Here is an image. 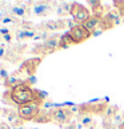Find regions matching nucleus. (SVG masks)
Here are the masks:
<instances>
[{
    "mask_svg": "<svg viewBox=\"0 0 124 129\" xmlns=\"http://www.w3.org/2000/svg\"><path fill=\"white\" fill-rule=\"evenodd\" d=\"M45 99H47L45 92L33 89L26 83L17 85V87L9 90H6L3 93V103L11 105V107H16V108L30 104V103H37L43 105Z\"/></svg>",
    "mask_w": 124,
    "mask_h": 129,
    "instance_id": "f257e3e1",
    "label": "nucleus"
},
{
    "mask_svg": "<svg viewBox=\"0 0 124 129\" xmlns=\"http://www.w3.org/2000/svg\"><path fill=\"white\" fill-rule=\"evenodd\" d=\"M109 99L108 97H103V99H96V100H91V101L85 103V104H80V111L82 113H89V114H102L104 116V113L109 107ZM80 113V114H82Z\"/></svg>",
    "mask_w": 124,
    "mask_h": 129,
    "instance_id": "f03ea898",
    "label": "nucleus"
},
{
    "mask_svg": "<svg viewBox=\"0 0 124 129\" xmlns=\"http://www.w3.org/2000/svg\"><path fill=\"white\" fill-rule=\"evenodd\" d=\"M73 117V113L71 112L69 107H59L51 111V122L59 126H65L71 124V120Z\"/></svg>",
    "mask_w": 124,
    "mask_h": 129,
    "instance_id": "7ed1b4c3",
    "label": "nucleus"
},
{
    "mask_svg": "<svg viewBox=\"0 0 124 129\" xmlns=\"http://www.w3.org/2000/svg\"><path fill=\"white\" fill-rule=\"evenodd\" d=\"M17 113L24 121H35V118L39 116V113L41 111V104L37 103H30L26 105L16 108Z\"/></svg>",
    "mask_w": 124,
    "mask_h": 129,
    "instance_id": "20e7f679",
    "label": "nucleus"
},
{
    "mask_svg": "<svg viewBox=\"0 0 124 129\" xmlns=\"http://www.w3.org/2000/svg\"><path fill=\"white\" fill-rule=\"evenodd\" d=\"M41 61H43L41 57H33V59L24 60L21 63V65L19 67L17 72L20 73L24 79L32 77V76H35L37 68H39V65L41 64Z\"/></svg>",
    "mask_w": 124,
    "mask_h": 129,
    "instance_id": "39448f33",
    "label": "nucleus"
},
{
    "mask_svg": "<svg viewBox=\"0 0 124 129\" xmlns=\"http://www.w3.org/2000/svg\"><path fill=\"white\" fill-rule=\"evenodd\" d=\"M91 11L84 7L83 4L80 3H72V9H71V16H72V20L75 21V24L78 25H83L85 21L91 17Z\"/></svg>",
    "mask_w": 124,
    "mask_h": 129,
    "instance_id": "423d86ee",
    "label": "nucleus"
},
{
    "mask_svg": "<svg viewBox=\"0 0 124 129\" xmlns=\"http://www.w3.org/2000/svg\"><path fill=\"white\" fill-rule=\"evenodd\" d=\"M55 6H58L55 2H44V0H41V2H32V12L37 17H44V16H48L54 11Z\"/></svg>",
    "mask_w": 124,
    "mask_h": 129,
    "instance_id": "0eeeda50",
    "label": "nucleus"
},
{
    "mask_svg": "<svg viewBox=\"0 0 124 129\" xmlns=\"http://www.w3.org/2000/svg\"><path fill=\"white\" fill-rule=\"evenodd\" d=\"M30 6H32V2H17L15 6H12L8 9V12L11 16L16 19H26L31 13Z\"/></svg>",
    "mask_w": 124,
    "mask_h": 129,
    "instance_id": "6e6552de",
    "label": "nucleus"
},
{
    "mask_svg": "<svg viewBox=\"0 0 124 129\" xmlns=\"http://www.w3.org/2000/svg\"><path fill=\"white\" fill-rule=\"evenodd\" d=\"M68 33H69V36L72 37L75 45L80 44V43H83L85 40H88L89 37H92L91 32H88L83 25H78V24H76L73 28H71V29L68 31Z\"/></svg>",
    "mask_w": 124,
    "mask_h": 129,
    "instance_id": "1a4fd4ad",
    "label": "nucleus"
},
{
    "mask_svg": "<svg viewBox=\"0 0 124 129\" xmlns=\"http://www.w3.org/2000/svg\"><path fill=\"white\" fill-rule=\"evenodd\" d=\"M2 116H4L8 120V122L11 124L12 126H15V128H19V126H21L23 124H24L26 121L23 120V118L19 116V113H17V109H13V108H3V113H2Z\"/></svg>",
    "mask_w": 124,
    "mask_h": 129,
    "instance_id": "9d476101",
    "label": "nucleus"
},
{
    "mask_svg": "<svg viewBox=\"0 0 124 129\" xmlns=\"http://www.w3.org/2000/svg\"><path fill=\"white\" fill-rule=\"evenodd\" d=\"M102 23L107 27V29H112V28H115L116 25H119L121 23V16L116 9H112V11H108L103 16Z\"/></svg>",
    "mask_w": 124,
    "mask_h": 129,
    "instance_id": "9b49d317",
    "label": "nucleus"
},
{
    "mask_svg": "<svg viewBox=\"0 0 124 129\" xmlns=\"http://www.w3.org/2000/svg\"><path fill=\"white\" fill-rule=\"evenodd\" d=\"M26 45H13L11 48H8L6 52V56H4V60L9 61V63H16V61L20 59L21 53L24 52Z\"/></svg>",
    "mask_w": 124,
    "mask_h": 129,
    "instance_id": "f8f14e48",
    "label": "nucleus"
},
{
    "mask_svg": "<svg viewBox=\"0 0 124 129\" xmlns=\"http://www.w3.org/2000/svg\"><path fill=\"white\" fill-rule=\"evenodd\" d=\"M23 83H26V79L16 71L15 73L9 75L8 79H6V80L3 81V85L7 88V90H9V89L15 88V87H17V85H20V84H23Z\"/></svg>",
    "mask_w": 124,
    "mask_h": 129,
    "instance_id": "ddd939ff",
    "label": "nucleus"
},
{
    "mask_svg": "<svg viewBox=\"0 0 124 129\" xmlns=\"http://www.w3.org/2000/svg\"><path fill=\"white\" fill-rule=\"evenodd\" d=\"M60 40H61V35L56 33V35H51L48 39H47L44 43H43V44L47 47V49H48L51 53H54L55 51H58V49H59Z\"/></svg>",
    "mask_w": 124,
    "mask_h": 129,
    "instance_id": "4468645a",
    "label": "nucleus"
},
{
    "mask_svg": "<svg viewBox=\"0 0 124 129\" xmlns=\"http://www.w3.org/2000/svg\"><path fill=\"white\" fill-rule=\"evenodd\" d=\"M79 124L82 125L84 129H93L95 128V121L92 118V114L89 113H82L80 116H78Z\"/></svg>",
    "mask_w": 124,
    "mask_h": 129,
    "instance_id": "2eb2a0df",
    "label": "nucleus"
},
{
    "mask_svg": "<svg viewBox=\"0 0 124 129\" xmlns=\"http://www.w3.org/2000/svg\"><path fill=\"white\" fill-rule=\"evenodd\" d=\"M102 16H95V15H91V17L88 19L87 21L83 24V27L87 29L88 32H91V35L93 33V31L96 29V28L99 27V24H100V21H102Z\"/></svg>",
    "mask_w": 124,
    "mask_h": 129,
    "instance_id": "dca6fc26",
    "label": "nucleus"
},
{
    "mask_svg": "<svg viewBox=\"0 0 124 129\" xmlns=\"http://www.w3.org/2000/svg\"><path fill=\"white\" fill-rule=\"evenodd\" d=\"M71 9H72V3L61 2V3L58 4V7H56V13L59 15V17L65 19L68 15H71Z\"/></svg>",
    "mask_w": 124,
    "mask_h": 129,
    "instance_id": "f3484780",
    "label": "nucleus"
},
{
    "mask_svg": "<svg viewBox=\"0 0 124 129\" xmlns=\"http://www.w3.org/2000/svg\"><path fill=\"white\" fill-rule=\"evenodd\" d=\"M88 6H91V11L92 13L91 15H95V16H104V7L102 6V3L97 2V0H89L88 2Z\"/></svg>",
    "mask_w": 124,
    "mask_h": 129,
    "instance_id": "a211bd4d",
    "label": "nucleus"
},
{
    "mask_svg": "<svg viewBox=\"0 0 124 129\" xmlns=\"http://www.w3.org/2000/svg\"><path fill=\"white\" fill-rule=\"evenodd\" d=\"M32 55H39V57H44V56H48V55H51V52L47 49V47L44 45V44H37V45H35L33 48L30 51Z\"/></svg>",
    "mask_w": 124,
    "mask_h": 129,
    "instance_id": "6ab92c4d",
    "label": "nucleus"
},
{
    "mask_svg": "<svg viewBox=\"0 0 124 129\" xmlns=\"http://www.w3.org/2000/svg\"><path fill=\"white\" fill-rule=\"evenodd\" d=\"M72 45H75V44H73V40H72V37L69 36L68 32L64 33V35H61L59 49H67V48H69V47H72Z\"/></svg>",
    "mask_w": 124,
    "mask_h": 129,
    "instance_id": "aec40b11",
    "label": "nucleus"
},
{
    "mask_svg": "<svg viewBox=\"0 0 124 129\" xmlns=\"http://www.w3.org/2000/svg\"><path fill=\"white\" fill-rule=\"evenodd\" d=\"M35 122H40V124H47L51 122V111H45V109H41L39 116L35 118Z\"/></svg>",
    "mask_w": 124,
    "mask_h": 129,
    "instance_id": "412c9836",
    "label": "nucleus"
},
{
    "mask_svg": "<svg viewBox=\"0 0 124 129\" xmlns=\"http://www.w3.org/2000/svg\"><path fill=\"white\" fill-rule=\"evenodd\" d=\"M123 122H124V112L117 111L115 114H113V117H112V120H111V125L112 126H116V128H120Z\"/></svg>",
    "mask_w": 124,
    "mask_h": 129,
    "instance_id": "4be33fe9",
    "label": "nucleus"
},
{
    "mask_svg": "<svg viewBox=\"0 0 124 129\" xmlns=\"http://www.w3.org/2000/svg\"><path fill=\"white\" fill-rule=\"evenodd\" d=\"M2 24L6 27V25H8V27H11V25H20V20H17L16 17H13V16H11V15H8V16H6V17H3L2 20Z\"/></svg>",
    "mask_w": 124,
    "mask_h": 129,
    "instance_id": "5701e85b",
    "label": "nucleus"
},
{
    "mask_svg": "<svg viewBox=\"0 0 124 129\" xmlns=\"http://www.w3.org/2000/svg\"><path fill=\"white\" fill-rule=\"evenodd\" d=\"M15 39H16L19 43L27 40V31H26V29H21V28L16 29V31H15Z\"/></svg>",
    "mask_w": 124,
    "mask_h": 129,
    "instance_id": "b1692460",
    "label": "nucleus"
},
{
    "mask_svg": "<svg viewBox=\"0 0 124 129\" xmlns=\"http://www.w3.org/2000/svg\"><path fill=\"white\" fill-rule=\"evenodd\" d=\"M113 6H115V9L120 13V16L124 17V0H120V2H113Z\"/></svg>",
    "mask_w": 124,
    "mask_h": 129,
    "instance_id": "393cba45",
    "label": "nucleus"
},
{
    "mask_svg": "<svg viewBox=\"0 0 124 129\" xmlns=\"http://www.w3.org/2000/svg\"><path fill=\"white\" fill-rule=\"evenodd\" d=\"M49 36H51L49 32H47V31H37V33H36V36H35L33 40H44L45 41Z\"/></svg>",
    "mask_w": 124,
    "mask_h": 129,
    "instance_id": "a878e982",
    "label": "nucleus"
},
{
    "mask_svg": "<svg viewBox=\"0 0 124 129\" xmlns=\"http://www.w3.org/2000/svg\"><path fill=\"white\" fill-rule=\"evenodd\" d=\"M12 39H13L12 32H9V33H7V35L2 36V40H3V43H6V44H11V43H12Z\"/></svg>",
    "mask_w": 124,
    "mask_h": 129,
    "instance_id": "bb28decb",
    "label": "nucleus"
},
{
    "mask_svg": "<svg viewBox=\"0 0 124 129\" xmlns=\"http://www.w3.org/2000/svg\"><path fill=\"white\" fill-rule=\"evenodd\" d=\"M8 76H9V75H8V71H7V69L3 67V68L0 69V80L4 81L6 79H8Z\"/></svg>",
    "mask_w": 124,
    "mask_h": 129,
    "instance_id": "cd10ccee",
    "label": "nucleus"
},
{
    "mask_svg": "<svg viewBox=\"0 0 124 129\" xmlns=\"http://www.w3.org/2000/svg\"><path fill=\"white\" fill-rule=\"evenodd\" d=\"M26 84H28L30 87H32L33 84H36V76H32V77L26 79Z\"/></svg>",
    "mask_w": 124,
    "mask_h": 129,
    "instance_id": "c85d7f7f",
    "label": "nucleus"
},
{
    "mask_svg": "<svg viewBox=\"0 0 124 129\" xmlns=\"http://www.w3.org/2000/svg\"><path fill=\"white\" fill-rule=\"evenodd\" d=\"M63 129H78V122H71L68 125L63 126Z\"/></svg>",
    "mask_w": 124,
    "mask_h": 129,
    "instance_id": "c756f323",
    "label": "nucleus"
},
{
    "mask_svg": "<svg viewBox=\"0 0 124 129\" xmlns=\"http://www.w3.org/2000/svg\"><path fill=\"white\" fill-rule=\"evenodd\" d=\"M0 129H11V126L6 122H0Z\"/></svg>",
    "mask_w": 124,
    "mask_h": 129,
    "instance_id": "7c9ffc66",
    "label": "nucleus"
},
{
    "mask_svg": "<svg viewBox=\"0 0 124 129\" xmlns=\"http://www.w3.org/2000/svg\"><path fill=\"white\" fill-rule=\"evenodd\" d=\"M7 3H4V2H0V9H2V6H6Z\"/></svg>",
    "mask_w": 124,
    "mask_h": 129,
    "instance_id": "2f4dec72",
    "label": "nucleus"
},
{
    "mask_svg": "<svg viewBox=\"0 0 124 129\" xmlns=\"http://www.w3.org/2000/svg\"><path fill=\"white\" fill-rule=\"evenodd\" d=\"M107 129H119V128H116V126H112V125H111V126H108Z\"/></svg>",
    "mask_w": 124,
    "mask_h": 129,
    "instance_id": "473e14b6",
    "label": "nucleus"
},
{
    "mask_svg": "<svg viewBox=\"0 0 124 129\" xmlns=\"http://www.w3.org/2000/svg\"><path fill=\"white\" fill-rule=\"evenodd\" d=\"M119 129H124V126H120V128H119Z\"/></svg>",
    "mask_w": 124,
    "mask_h": 129,
    "instance_id": "72a5a7b5",
    "label": "nucleus"
},
{
    "mask_svg": "<svg viewBox=\"0 0 124 129\" xmlns=\"http://www.w3.org/2000/svg\"><path fill=\"white\" fill-rule=\"evenodd\" d=\"M0 40H2V35H0Z\"/></svg>",
    "mask_w": 124,
    "mask_h": 129,
    "instance_id": "f704fd0d",
    "label": "nucleus"
}]
</instances>
